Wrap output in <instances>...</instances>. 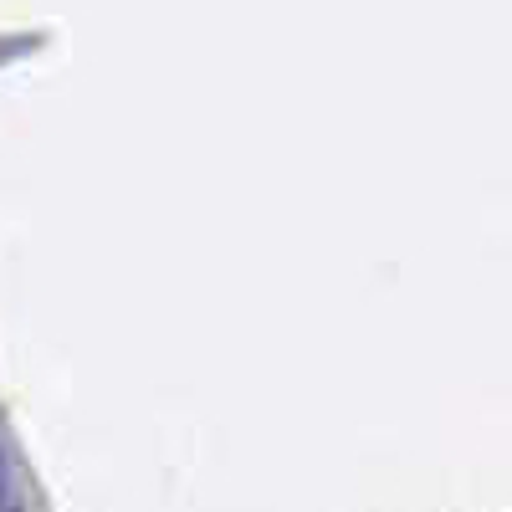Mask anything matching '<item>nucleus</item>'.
<instances>
[{"instance_id": "obj_1", "label": "nucleus", "mask_w": 512, "mask_h": 512, "mask_svg": "<svg viewBox=\"0 0 512 512\" xmlns=\"http://www.w3.org/2000/svg\"><path fill=\"white\" fill-rule=\"evenodd\" d=\"M0 512H26L21 477H16V466H11V456H6V451H0Z\"/></svg>"}]
</instances>
